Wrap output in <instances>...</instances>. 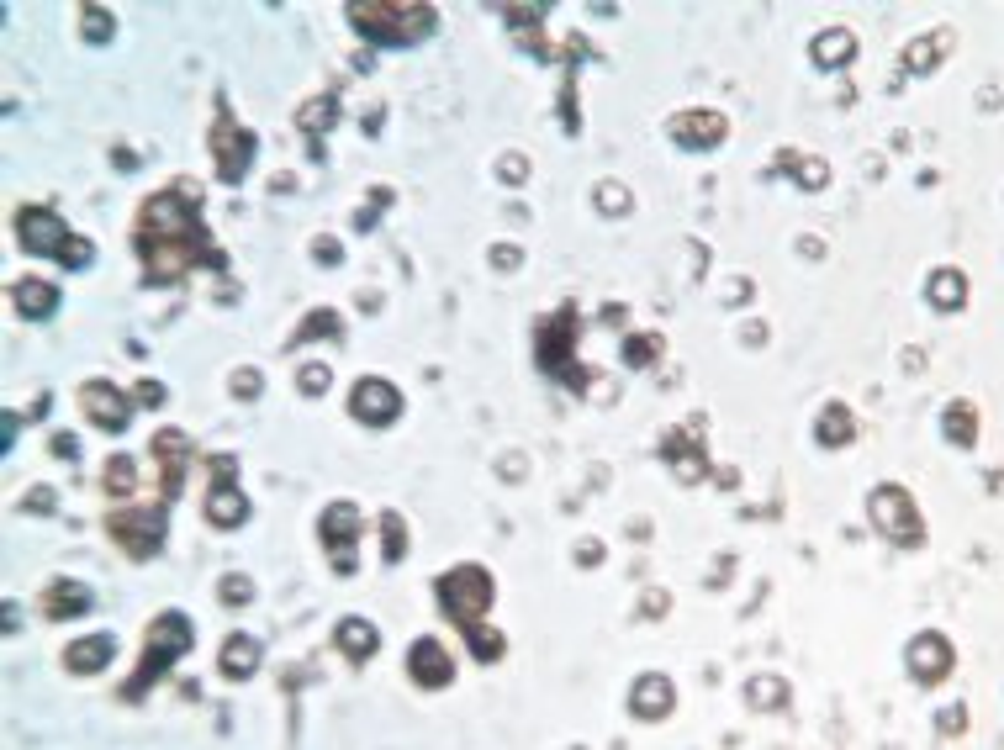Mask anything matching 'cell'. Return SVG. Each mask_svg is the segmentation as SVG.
<instances>
[{"instance_id":"5","label":"cell","mask_w":1004,"mask_h":750,"mask_svg":"<svg viewBox=\"0 0 1004 750\" xmlns=\"http://www.w3.org/2000/svg\"><path fill=\"white\" fill-rule=\"evenodd\" d=\"M413 666H418V677H423V682H444V671H450V661H444V650H439V645H429V640H423V645L413 650Z\"/></svg>"},{"instance_id":"7","label":"cell","mask_w":1004,"mask_h":750,"mask_svg":"<svg viewBox=\"0 0 1004 750\" xmlns=\"http://www.w3.org/2000/svg\"><path fill=\"white\" fill-rule=\"evenodd\" d=\"M22 307H27V312H48V307H53L48 286H22Z\"/></svg>"},{"instance_id":"3","label":"cell","mask_w":1004,"mask_h":750,"mask_svg":"<svg viewBox=\"0 0 1004 750\" xmlns=\"http://www.w3.org/2000/svg\"><path fill=\"white\" fill-rule=\"evenodd\" d=\"M85 407L96 412L101 428H122L127 423V402L111 397V386H85Z\"/></svg>"},{"instance_id":"6","label":"cell","mask_w":1004,"mask_h":750,"mask_svg":"<svg viewBox=\"0 0 1004 750\" xmlns=\"http://www.w3.org/2000/svg\"><path fill=\"white\" fill-rule=\"evenodd\" d=\"M106 650H111V640L101 634V640H90V645H74L69 650V666L80 671V666H96V661H106Z\"/></svg>"},{"instance_id":"2","label":"cell","mask_w":1004,"mask_h":750,"mask_svg":"<svg viewBox=\"0 0 1004 750\" xmlns=\"http://www.w3.org/2000/svg\"><path fill=\"white\" fill-rule=\"evenodd\" d=\"M460 576H466V592H460L455 581L444 576V608H450V613H460V618L471 624V634H476V608H487V603H492V587H487V576H481L476 566H466Z\"/></svg>"},{"instance_id":"4","label":"cell","mask_w":1004,"mask_h":750,"mask_svg":"<svg viewBox=\"0 0 1004 750\" xmlns=\"http://www.w3.org/2000/svg\"><path fill=\"white\" fill-rule=\"evenodd\" d=\"M355 407H360V412L376 407V412H381V423H392V418H397V391L386 386V381H365V386L355 391Z\"/></svg>"},{"instance_id":"8","label":"cell","mask_w":1004,"mask_h":750,"mask_svg":"<svg viewBox=\"0 0 1004 750\" xmlns=\"http://www.w3.org/2000/svg\"><path fill=\"white\" fill-rule=\"evenodd\" d=\"M365 624H355V618H349V624H344V645H349V655H365V634H360Z\"/></svg>"},{"instance_id":"1","label":"cell","mask_w":1004,"mask_h":750,"mask_svg":"<svg viewBox=\"0 0 1004 750\" xmlns=\"http://www.w3.org/2000/svg\"><path fill=\"white\" fill-rule=\"evenodd\" d=\"M22 238L32 243L37 254H59V259H85V243L80 238H69L64 233V222L53 217V212H43V206H32V212H22Z\"/></svg>"}]
</instances>
